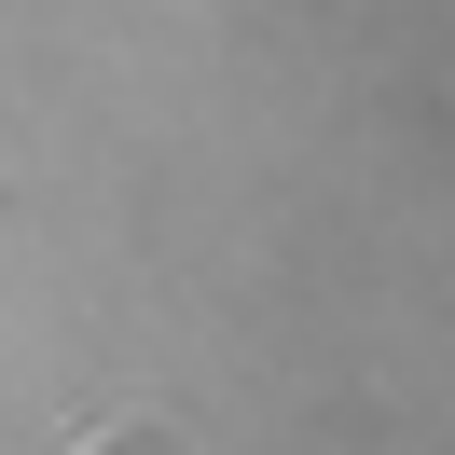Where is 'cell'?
<instances>
[{"label": "cell", "mask_w": 455, "mask_h": 455, "mask_svg": "<svg viewBox=\"0 0 455 455\" xmlns=\"http://www.w3.org/2000/svg\"><path fill=\"white\" fill-rule=\"evenodd\" d=\"M97 455H180V442H166V427H124V442H97Z\"/></svg>", "instance_id": "obj_1"}]
</instances>
